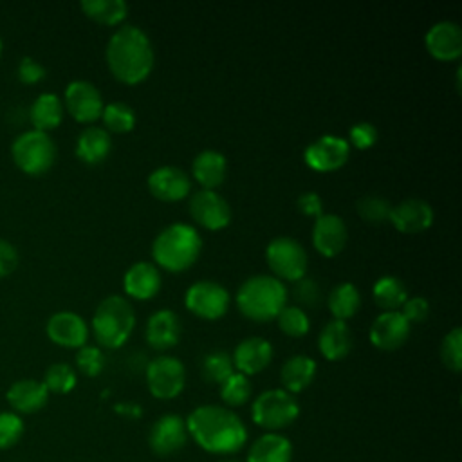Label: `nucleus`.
<instances>
[{
    "label": "nucleus",
    "mask_w": 462,
    "mask_h": 462,
    "mask_svg": "<svg viewBox=\"0 0 462 462\" xmlns=\"http://www.w3.org/2000/svg\"><path fill=\"white\" fill-rule=\"evenodd\" d=\"M105 58L110 74L125 85L144 81L155 63L153 45L148 34L132 23H125L112 32Z\"/></svg>",
    "instance_id": "f257e3e1"
},
{
    "label": "nucleus",
    "mask_w": 462,
    "mask_h": 462,
    "mask_svg": "<svg viewBox=\"0 0 462 462\" xmlns=\"http://www.w3.org/2000/svg\"><path fill=\"white\" fill-rule=\"evenodd\" d=\"M188 435L209 453H236L247 440L242 419L229 408L204 404L195 408L186 420Z\"/></svg>",
    "instance_id": "f03ea898"
},
{
    "label": "nucleus",
    "mask_w": 462,
    "mask_h": 462,
    "mask_svg": "<svg viewBox=\"0 0 462 462\" xmlns=\"http://www.w3.org/2000/svg\"><path fill=\"white\" fill-rule=\"evenodd\" d=\"M202 253V236L191 224L173 222L161 229L152 242V258L170 273L189 269Z\"/></svg>",
    "instance_id": "7ed1b4c3"
},
{
    "label": "nucleus",
    "mask_w": 462,
    "mask_h": 462,
    "mask_svg": "<svg viewBox=\"0 0 462 462\" xmlns=\"http://www.w3.org/2000/svg\"><path fill=\"white\" fill-rule=\"evenodd\" d=\"M235 303L242 316L256 323L276 319L287 305L285 283L273 274H254L240 283L235 294Z\"/></svg>",
    "instance_id": "20e7f679"
},
{
    "label": "nucleus",
    "mask_w": 462,
    "mask_h": 462,
    "mask_svg": "<svg viewBox=\"0 0 462 462\" xmlns=\"http://www.w3.org/2000/svg\"><path fill=\"white\" fill-rule=\"evenodd\" d=\"M135 327V310L132 303L117 294L99 301L92 316V332L105 348H119L132 336Z\"/></svg>",
    "instance_id": "39448f33"
},
{
    "label": "nucleus",
    "mask_w": 462,
    "mask_h": 462,
    "mask_svg": "<svg viewBox=\"0 0 462 462\" xmlns=\"http://www.w3.org/2000/svg\"><path fill=\"white\" fill-rule=\"evenodd\" d=\"M14 164L27 175L45 173L56 161V144L47 132H22L11 144Z\"/></svg>",
    "instance_id": "423d86ee"
},
{
    "label": "nucleus",
    "mask_w": 462,
    "mask_h": 462,
    "mask_svg": "<svg viewBox=\"0 0 462 462\" xmlns=\"http://www.w3.org/2000/svg\"><path fill=\"white\" fill-rule=\"evenodd\" d=\"M298 413L300 404L296 397L283 388H271L262 392L251 406V417L254 424L271 433L291 426L298 419Z\"/></svg>",
    "instance_id": "0eeeda50"
},
{
    "label": "nucleus",
    "mask_w": 462,
    "mask_h": 462,
    "mask_svg": "<svg viewBox=\"0 0 462 462\" xmlns=\"http://www.w3.org/2000/svg\"><path fill=\"white\" fill-rule=\"evenodd\" d=\"M265 260L274 278L280 282H298L305 278L309 258L305 247L292 236H276L265 247Z\"/></svg>",
    "instance_id": "6e6552de"
},
{
    "label": "nucleus",
    "mask_w": 462,
    "mask_h": 462,
    "mask_svg": "<svg viewBox=\"0 0 462 462\" xmlns=\"http://www.w3.org/2000/svg\"><path fill=\"white\" fill-rule=\"evenodd\" d=\"M229 303L231 296L227 289L213 280H199L191 283L184 294L186 309L193 316L208 321L220 319L227 312Z\"/></svg>",
    "instance_id": "1a4fd4ad"
},
{
    "label": "nucleus",
    "mask_w": 462,
    "mask_h": 462,
    "mask_svg": "<svg viewBox=\"0 0 462 462\" xmlns=\"http://www.w3.org/2000/svg\"><path fill=\"white\" fill-rule=\"evenodd\" d=\"M146 384L153 397L173 399L186 384V368L179 357L157 356L146 365Z\"/></svg>",
    "instance_id": "9d476101"
},
{
    "label": "nucleus",
    "mask_w": 462,
    "mask_h": 462,
    "mask_svg": "<svg viewBox=\"0 0 462 462\" xmlns=\"http://www.w3.org/2000/svg\"><path fill=\"white\" fill-rule=\"evenodd\" d=\"M348 157L350 146L346 139L330 134L314 139L303 150V162L318 173H328L343 168Z\"/></svg>",
    "instance_id": "9b49d317"
},
{
    "label": "nucleus",
    "mask_w": 462,
    "mask_h": 462,
    "mask_svg": "<svg viewBox=\"0 0 462 462\" xmlns=\"http://www.w3.org/2000/svg\"><path fill=\"white\" fill-rule=\"evenodd\" d=\"M191 218L208 231H220L231 222V206L215 189H199L188 204Z\"/></svg>",
    "instance_id": "f8f14e48"
},
{
    "label": "nucleus",
    "mask_w": 462,
    "mask_h": 462,
    "mask_svg": "<svg viewBox=\"0 0 462 462\" xmlns=\"http://www.w3.org/2000/svg\"><path fill=\"white\" fill-rule=\"evenodd\" d=\"M65 110L78 123H94L103 112V96L97 87L87 79H74L65 88Z\"/></svg>",
    "instance_id": "ddd939ff"
},
{
    "label": "nucleus",
    "mask_w": 462,
    "mask_h": 462,
    "mask_svg": "<svg viewBox=\"0 0 462 462\" xmlns=\"http://www.w3.org/2000/svg\"><path fill=\"white\" fill-rule=\"evenodd\" d=\"M424 47L437 61H457L462 54V29L457 22L440 20L424 34Z\"/></svg>",
    "instance_id": "4468645a"
},
{
    "label": "nucleus",
    "mask_w": 462,
    "mask_h": 462,
    "mask_svg": "<svg viewBox=\"0 0 462 462\" xmlns=\"http://www.w3.org/2000/svg\"><path fill=\"white\" fill-rule=\"evenodd\" d=\"M411 325L404 319L399 310L381 312L370 325L368 337L370 343L384 352H392L401 348L410 337Z\"/></svg>",
    "instance_id": "2eb2a0df"
},
{
    "label": "nucleus",
    "mask_w": 462,
    "mask_h": 462,
    "mask_svg": "<svg viewBox=\"0 0 462 462\" xmlns=\"http://www.w3.org/2000/svg\"><path fill=\"white\" fill-rule=\"evenodd\" d=\"M150 193L161 202H179L191 191L188 173L179 166H159L146 179Z\"/></svg>",
    "instance_id": "dca6fc26"
},
{
    "label": "nucleus",
    "mask_w": 462,
    "mask_h": 462,
    "mask_svg": "<svg viewBox=\"0 0 462 462\" xmlns=\"http://www.w3.org/2000/svg\"><path fill=\"white\" fill-rule=\"evenodd\" d=\"M348 240V229L345 220L336 213H321L312 224V245L314 249L327 256H337Z\"/></svg>",
    "instance_id": "f3484780"
},
{
    "label": "nucleus",
    "mask_w": 462,
    "mask_h": 462,
    "mask_svg": "<svg viewBox=\"0 0 462 462\" xmlns=\"http://www.w3.org/2000/svg\"><path fill=\"white\" fill-rule=\"evenodd\" d=\"M433 218H435V213L430 202L417 197L404 199L399 204L392 206V211L388 217L392 226L404 235H417L426 231L433 224Z\"/></svg>",
    "instance_id": "a211bd4d"
},
{
    "label": "nucleus",
    "mask_w": 462,
    "mask_h": 462,
    "mask_svg": "<svg viewBox=\"0 0 462 462\" xmlns=\"http://www.w3.org/2000/svg\"><path fill=\"white\" fill-rule=\"evenodd\" d=\"M47 337L65 348H81L88 339V327L85 319L72 310L54 312L45 325Z\"/></svg>",
    "instance_id": "6ab92c4d"
},
{
    "label": "nucleus",
    "mask_w": 462,
    "mask_h": 462,
    "mask_svg": "<svg viewBox=\"0 0 462 462\" xmlns=\"http://www.w3.org/2000/svg\"><path fill=\"white\" fill-rule=\"evenodd\" d=\"M188 439V430H186V420H182V417L168 413L159 417L152 430H150V448L153 453L157 455H171L175 451H179Z\"/></svg>",
    "instance_id": "aec40b11"
},
{
    "label": "nucleus",
    "mask_w": 462,
    "mask_h": 462,
    "mask_svg": "<svg viewBox=\"0 0 462 462\" xmlns=\"http://www.w3.org/2000/svg\"><path fill=\"white\" fill-rule=\"evenodd\" d=\"M273 359V345L260 336L242 339L231 356L233 366L244 375H254L269 366Z\"/></svg>",
    "instance_id": "412c9836"
},
{
    "label": "nucleus",
    "mask_w": 462,
    "mask_h": 462,
    "mask_svg": "<svg viewBox=\"0 0 462 462\" xmlns=\"http://www.w3.org/2000/svg\"><path fill=\"white\" fill-rule=\"evenodd\" d=\"M180 319L170 309L155 310L144 327V339L155 350H168L180 339Z\"/></svg>",
    "instance_id": "4be33fe9"
},
{
    "label": "nucleus",
    "mask_w": 462,
    "mask_h": 462,
    "mask_svg": "<svg viewBox=\"0 0 462 462\" xmlns=\"http://www.w3.org/2000/svg\"><path fill=\"white\" fill-rule=\"evenodd\" d=\"M161 273L155 263L135 262L123 276V289L134 300H150L161 291Z\"/></svg>",
    "instance_id": "5701e85b"
},
{
    "label": "nucleus",
    "mask_w": 462,
    "mask_h": 462,
    "mask_svg": "<svg viewBox=\"0 0 462 462\" xmlns=\"http://www.w3.org/2000/svg\"><path fill=\"white\" fill-rule=\"evenodd\" d=\"M227 173V159L218 150H202L191 162V175L202 189L218 188Z\"/></svg>",
    "instance_id": "b1692460"
},
{
    "label": "nucleus",
    "mask_w": 462,
    "mask_h": 462,
    "mask_svg": "<svg viewBox=\"0 0 462 462\" xmlns=\"http://www.w3.org/2000/svg\"><path fill=\"white\" fill-rule=\"evenodd\" d=\"M7 401L18 413H34L47 404L49 390L42 381L20 379L7 390Z\"/></svg>",
    "instance_id": "393cba45"
},
{
    "label": "nucleus",
    "mask_w": 462,
    "mask_h": 462,
    "mask_svg": "<svg viewBox=\"0 0 462 462\" xmlns=\"http://www.w3.org/2000/svg\"><path fill=\"white\" fill-rule=\"evenodd\" d=\"M318 348L328 361H339L352 350V332L346 321L330 319L318 336Z\"/></svg>",
    "instance_id": "a878e982"
},
{
    "label": "nucleus",
    "mask_w": 462,
    "mask_h": 462,
    "mask_svg": "<svg viewBox=\"0 0 462 462\" xmlns=\"http://www.w3.org/2000/svg\"><path fill=\"white\" fill-rule=\"evenodd\" d=\"M316 361L310 356L305 354H296L291 356L280 370V379L283 384V390L289 393H300L303 392L316 375Z\"/></svg>",
    "instance_id": "bb28decb"
},
{
    "label": "nucleus",
    "mask_w": 462,
    "mask_h": 462,
    "mask_svg": "<svg viewBox=\"0 0 462 462\" xmlns=\"http://www.w3.org/2000/svg\"><path fill=\"white\" fill-rule=\"evenodd\" d=\"M112 148L110 134L99 126H87L76 139V157L85 164H99Z\"/></svg>",
    "instance_id": "cd10ccee"
},
{
    "label": "nucleus",
    "mask_w": 462,
    "mask_h": 462,
    "mask_svg": "<svg viewBox=\"0 0 462 462\" xmlns=\"http://www.w3.org/2000/svg\"><path fill=\"white\" fill-rule=\"evenodd\" d=\"M292 446L278 433H265L258 437L247 453V462H291Z\"/></svg>",
    "instance_id": "c85d7f7f"
},
{
    "label": "nucleus",
    "mask_w": 462,
    "mask_h": 462,
    "mask_svg": "<svg viewBox=\"0 0 462 462\" xmlns=\"http://www.w3.org/2000/svg\"><path fill=\"white\" fill-rule=\"evenodd\" d=\"M63 101L52 92H42L29 108V119L34 130L49 132L56 128L63 119Z\"/></svg>",
    "instance_id": "c756f323"
},
{
    "label": "nucleus",
    "mask_w": 462,
    "mask_h": 462,
    "mask_svg": "<svg viewBox=\"0 0 462 462\" xmlns=\"http://www.w3.org/2000/svg\"><path fill=\"white\" fill-rule=\"evenodd\" d=\"M327 307L334 319L348 321L357 314L361 307V294L352 282H341L330 291L327 298Z\"/></svg>",
    "instance_id": "7c9ffc66"
},
{
    "label": "nucleus",
    "mask_w": 462,
    "mask_h": 462,
    "mask_svg": "<svg viewBox=\"0 0 462 462\" xmlns=\"http://www.w3.org/2000/svg\"><path fill=\"white\" fill-rule=\"evenodd\" d=\"M372 296L375 305L383 309V312H388V310H399L406 301L408 292L404 283L397 276L384 274L375 280L372 287Z\"/></svg>",
    "instance_id": "2f4dec72"
},
{
    "label": "nucleus",
    "mask_w": 462,
    "mask_h": 462,
    "mask_svg": "<svg viewBox=\"0 0 462 462\" xmlns=\"http://www.w3.org/2000/svg\"><path fill=\"white\" fill-rule=\"evenodd\" d=\"M81 11L101 25H119L128 14V5L125 0H83Z\"/></svg>",
    "instance_id": "473e14b6"
},
{
    "label": "nucleus",
    "mask_w": 462,
    "mask_h": 462,
    "mask_svg": "<svg viewBox=\"0 0 462 462\" xmlns=\"http://www.w3.org/2000/svg\"><path fill=\"white\" fill-rule=\"evenodd\" d=\"M101 119L106 132L128 134L135 126V110L121 101H114L103 106Z\"/></svg>",
    "instance_id": "72a5a7b5"
},
{
    "label": "nucleus",
    "mask_w": 462,
    "mask_h": 462,
    "mask_svg": "<svg viewBox=\"0 0 462 462\" xmlns=\"http://www.w3.org/2000/svg\"><path fill=\"white\" fill-rule=\"evenodd\" d=\"M276 323L278 328L289 337H303L310 330V319L298 305H285L276 316Z\"/></svg>",
    "instance_id": "f704fd0d"
},
{
    "label": "nucleus",
    "mask_w": 462,
    "mask_h": 462,
    "mask_svg": "<svg viewBox=\"0 0 462 462\" xmlns=\"http://www.w3.org/2000/svg\"><path fill=\"white\" fill-rule=\"evenodd\" d=\"M233 372H235V366H233L231 356L224 350L209 352L202 361V377L208 383L220 386Z\"/></svg>",
    "instance_id": "c9c22d12"
},
{
    "label": "nucleus",
    "mask_w": 462,
    "mask_h": 462,
    "mask_svg": "<svg viewBox=\"0 0 462 462\" xmlns=\"http://www.w3.org/2000/svg\"><path fill=\"white\" fill-rule=\"evenodd\" d=\"M251 397V381L247 375L240 372H233L222 384H220V399L229 406L236 408L249 401Z\"/></svg>",
    "instance_id": "e433bc0d"
},
{
    "label": "nucleus",
    "mask_w": 462,
    "mask_h": 462,
    "mask_svg": "<svg viewBox=\"0 0 462 462\" xmlns=\"http://www.w3.org/2000/svg\"><path fill=\"white\" fill-rule=\"evenodd\" d=\"M76 372L67 363H54L45 370L43 384L49 393H69L76 386Z\"/></svg>",
    "instance_id": "4c0bfd02"
},
{
    "label": "nucleus",
    "mask_w": 462,
    "mask_h": 462,
    "mask_svg": "<svg viewBox=\"0 0 462 462\" xmlns=\"http://www.w3.org/2000/svg\"><path fill=\"white\" fill-rule=\"evenodd\" d=\"M356 211L363 220L372 222V224H381V222L388 220L392 204L388 199H384L381 195H365L357 200Z\"/></svg>",
    "instance_id": "58836bf2"
},
{
    "label": "nucleus",
    "mask_w": 462,
    "mask_h": 462,
    "mask_svg": "<svg viewBox=\"0 0 462 462\" xmlns=\"http://www.w3.org/2000/svg\"><path fill=\"white\" fill-rule=\"evenodd\" d=\"M440 359L451 372L462 370V328H451L440 343Z\"/></svg>",
    "instance_id": "ea45409f"
},
{
    "label": "nucleus",
    "mask_w": 462,
    "mask_h": 462,
    "mask_svg": "<svg viewBox=\"0 0 462 462\" xmlns=\"http://www.w3.org/2000/svg\"><path fill=\"white\" fill-rule=\"evenodd\" d=\"M76 366L79 368V372L87 377H96L101 374V370L105 368V354L101 352L99 346L94 345H83L81 348H78L76 354Z\"/></svg>",
    "instance_id": "a19ab883"
},
{
    "label": "nucleus",
    "mask_w": 462,
    "mask_h": 462,
    "mask_svg": "<svg viewBox=\"0 0 462 462\" xmlns=\"http://www.w3.org/2000/svg\"><path fill=\"white\" fill-rule=\"evenodd\" d=\"M23 435V420L14 411L0 413V449L14 446Z\"/></svg>",
    "instance_id": "79ce46f5"
},
{
    "label": "nucleus",
    "mask_w": 462,
    "mask_h": 462,
    "mask_svg": "<svg viewBox=\"0 0 462 462\" xmlns=\"http://www.w3.org/2000/svg\"><path fill=\"white\" fill-rule=\"evenodd\" d=\"M377 137H379V134H377L375 125H372L368 121H359L350 126L346 143H348V146H354L357 150H368L377 143Z\"/></svg>",
    "instance_id": "37998d69"
},
{
    "label": "nucleus",
    "mask_w": 462,
    "mask_h": 462,
    "mask_svg": "<svg viewBox=\"0 0 462 462\" xmlns=\"http://www.w3.org/2000/svg\"><path fill=\"white\" fill-rule=\"evenodd\" d=\"M399 312L404 316V319L410 325L411 323H422L428 318V314H430V301L426 298H422V296L406 298V301L402 303Z\"/></svg>",
    "instance_id": "c03bdc74"
},
{
    "label": "nucleus",
    "mask_w": 462,
    "mask_h": 462,
    "mask_svg": "<svg viewBox=\"0 0 462 462\" xmlns=\"http://www.w3.org/2000/svg\"><path fill=\"white\" fill-rule=\"evenodd\" d=\"M16 74H18V79L22 83L34 85V83H40L45 78V67L40 61H36L34 58L23 56L18 63Z\"/></svg>",
    "instance_id": "a18cd8bd"
},
{
    "label": "nucleus",
    "mask_w": 462,
    "mask_h": 462,
    "mask_svg": "<svg viewBox=\"0 0 462 462\" xmlns=\"http://www.w3.org/2000/svg\"><path fill=\"white\" fill-rule=\"evenodd\" d=\"M294 296L301 305L314 307L319 301V285L310 278H301L294 285Z\"/></svg>",
    "instance_id": "49530a36"
},
{
    "label": "nucleus",
    "mask_w": 462,
    "mask_h": 462,
    "mask_svg": "<svg viewBox=\"0 0 462 462\" xmlns=\"http://www.w3.org/2000/svg\"><path fill=\"white\" fill-rule=\"evenodd\" d=\"M296 206H298L300 213H303L307 217H312V218H316L323 213V200L316 191L301 193L296 200Z\"/></svg>",
    "instance_id": "de8ad7c7"
},
{
    "label": "nucleus",
    "mask_w": 462,
    "mask_h": 462,
    "mask_svg": "<svg viewBox=\"0 0 462 462\" xmlns=\"http://www.w3.org/2000/svg\"><path fill=\"white\" fill-rule=\"evenodd\" d=\"M18 265V251L7 240L0 238V278L9 276Z\"/></svg>",
    "instance_id": "09e8293b"
},
{
    "label": "nucleus",
    "mask_w": 462,
    "mask_h": 462,
    "mask_svg": "<svg viewBox=\"0 0 462 462\" xmlns=\"http://www.w3.org/2000/svg\"><path fill=\"white\" fill-rule=\"evenodd\" d=\"M117 413H123L126 417H132V419H137L141 417V408L135 404V402H121L116 406Z\"/></svg>",
    "instance_id": "8fccbe9b"
},
{
    "label": "nucleus",
    "mask_w": 462,
    "mask_h": 462,
    "mask_svg": "<svg viewBox=\"0 0 462 462\" xmlns=\"http://www.w3.org/2000/svg\"><path fill=\"white\" fill-rule=\"evenodd\" d=\"M0 54H2V40H0Z\"/></svg>",
    "instance_id": "3c124183"
},
{
    "label": "nucleus",
    "mask_w": 462,
    "mask_h": 462,
    "mask_svg": "<svg viewBox=\"0 0 462 462\" xmlns=\"http://www.w3.org/2000/svg\"><path fill=\"white\" fill-rule=\"evenodd\" d=\"M226 462H235V460H226Z\"/></svg>",
    "instance_id": "603ef678"
}]
</instances>
